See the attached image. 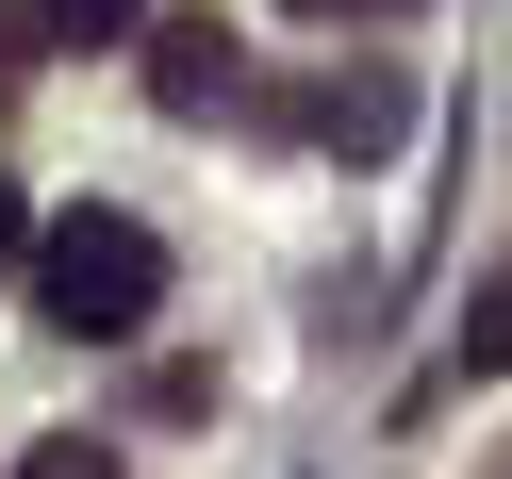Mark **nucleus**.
<instances>
[{"label":"nucleus","mask_w":512,"mask_h":479,"mask_svg":"<svg viewBox=\"0 0 512 479\" xmlns=\"http://www.w3.org/2000/svg\"><path fill=\"white\" fill-rule=\"evenodd\" d=\"M17 479H116V446H83V430H67V446H34Z\"/></svg>","instance_id":"obj_6"},{"label":"nucleus","mask_w":512,"mask_h":479,"mask_svg":"<svg viewBox=\"0 0 512 479\" xmlns=\"http://www.w3.org/2000/svg\"><path fill=\"white\" fill-rule=\"evenodd\" d=\"M314 133H331V149H397V83H380V67L314 83Z\"/></svg>","instance_id":"obj_3"},{"label":"nucleus","mask_w":512,"mask_h":479,"mask_svg":"<svg viewBox=\"0 0 512 479\" xmlns=\"http://www.w3.org/2000/svg\"><path fill=\"white\" fill-rule=\"evenodd\" d=\"M133 34H149V100H166V116H232V83H248L232 17H199V0H182V17H133Z\"/></svg>","instance_id":"obj_2"},{"label":"nucleus","mask_w":512,"mask_h":479,"mask_svg":"<svg viewBox=\"0 0 512 479\" xmlns=\"http://www.w3.org/2000/svg\"><path fill=\"white\" fill-rule=\"evenodd\" d=\"M17 265H34V314H50V331H83V347H116V331L166 314V248H149L133 215H100V199H67Z\"/></svg>","instance_id":"obj_1"},{"label":"nucleus","mask_w":512,"mask_h":479,"mask_svg":"<svg viewBox=\"0 0 512 479\" xmlns=\"http://www.w3.org/2000/svg\"><path fill=\"white\" fill-rule=\"evenodd\" d=\"M17 83H34V17H0V100H17Z\"/></svg>","instance_id":"obj_7"},{"label":"nucleus","mask_w":512,"mask_h":479,"mask_svg":"<svg viewBox=\"0 0 512 479\" xmlns=\"http://www.w3.org/2000/svg\"><path fill=\"white\" fill-rule=\"evenodd\" d=\"M463 364H512V265H496V281L463 298Z\"/></svg>","instance_id":"obj_5"},{"label":"nucleus","mask_w":512,"mask_h":479,"mask_svg":"<svg viewBox=\"0 0 512 479\" xmlns=\"http://www.w3.org/2000/svg\"><path fill=\"white\" fill-rule=\"evenodd\" d=\"M17 248H34V232H17V182H0V265H17Z\"/></svg>","instance_id":"obj_9"},{"label":"nucleus","mask_w":512,"mask_h":479,"mask_svg":"<svg viewBox=\"0 0 512 479\" xmlns=\"http://www.w3.org/2000/svg\"><path fill=\"white\" fill-rule=\"evenodd\" d=\"M298 17H314V34H347V17H413V0H298Z\"/></svg>","instance_id":"obj_8"},{"label":"nucleus","mask_w":512,"mask_h":479,"mask_svg":"<svg viewBox=\"0 0 512 479\" xmlns=\"http://www.w3.org/2000/svg\"><path fill=\"white\" fill-rule=\"evenodd\" d=\"M133 17H149V0H34V34H50V50H100V34H133Z\"/></svg>","instance_id":"obj_4"}]
</instances>
